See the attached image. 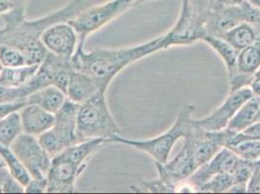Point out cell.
I'll return each instance as SVG.
<instances>
[{"instance_id": "obj_1", "label": "cell", "mask_w": 260, "mask_h": 194, "mask_svg": "<svg viewBox=\"0 0 260 194\" xmlns=\"http://www.w3.org/2000/svg\"><path fill=\"white\" fill-rule=\"evenodd\" d=\"M161 36L151 41L133 47L105 49L96 48L86 52L84 47H78L71 58L72 67L75 70L91 76L101 91L107 92L113 80L130 64L142 58L161 51Z\"/></svg>"}, {"instance_id": "obj_2", "label": "cell", "mask_w": 260, "mask_h": 194, "mask_svg": "<svg viewBox=\"0 0 260 194\" xmlns=\"http://www.w3.org/2000/svg\"><path fill=\"white\" fill-rule=\"evenodd\" d=\"M85 0H70L63 7L46 16L0 29V44H6L21 50L28 64H40L48 51L41 41L44 31L56 22H69L85 9Z\"/></svg>"}, {"instance_id": "obj_3", "label": "cell", "mask_w": 260, "mask_h": 194, "mask_svg": "<svg viewBox=\"0 0 260 194\" xmlns=\"http://www.w3.org/2000/svg\"><path fill=\"white\" fill-rule=\"evenodd\" d=\"M195 106L187 104L179 112L173 125L162 134L148 140H133L122 137L120 134L112 136L106 141L109 143H118L131 148L140 150L151 155L154 163L164 164L169 160L170 153L175 144L181 138L186 137L195 126V119L192 118Z\"/></svg>"}, {"instance_id": "obj_4", "label": "cell", "mask_w": 260, "mask_h": 194, "mask_svg": "<svg viewBox=\"0 0 260 194\" xmlns=\"http://www.w3.org/2000/svg\"><path fill=\"white\" fill-rule=\"evenodd\" d=\"M105 91H98L86 102L79 105L77 113L78 142L102 139L108 140L120 134L119 126L114 119Z\"/></svg>"}, {"instance_id": "obj_5", "label": "cell", "mask_w": 260, "mask_h": 194, "mask_svg": "<svg viewBox=\"0 0 260 194\" xmlns=\"http://www.w3.org/2000/svg\"><path fill=\"white\" fill-rule=\"evenodd\" d=\"M134 6H136V0H109L80 12L69 21L78 33V47L83 48L90 34L100 30Z\"/></svg>"}, {"instance_id": "obj_6", "label": "cell", "mask_w": 260, "mask_h": 194, "mask_svg": "<svg viewBox=\"0 0 260 194\" xmlns=\"http://www.w3.org/2000/svg\"><path fill=\"white\" fill-rule=\"evenodd\" d=\"M208 34L206 11H199L191 0H182L179 19L173 27L161 36V50L175 46H186L203 40Z\"/></svg>"}, {"instance_id": "obj_7", "label": "cell", "mask_w": 260, "mask_h": 194, "mask_svg": "<svg viewBox=\"0 0 260 194\" xmlns=\"http://www.w3.org/2000/svg\"><path fill=\"white\" fill-rule=\"evenodd\" d=\"M79 104L69 100L54 114V125L44 132L38 139L44 149L53 158L68 147L78 143L77 113Z\"/></svg>"}, {"instance_id": "obj_8", "label": "cell", "mask_w": 260, "mask_h": 194, "mask_svg": "<svg viewBox=\"0 0 260 194\" xmlns=\"http://www.w3.org/2000/svg\"><path fill=\"white\" fill-rule=\"evenodd\" d=\"M31 178H47L52 157L44 149L38 137L22 132L10 146Z\"/></svg>"}, {"instance_id": "obj_9", "label": "cell", "mask_w": 260, "mask_h": 194, "mask_svg": "<svg viewBox=\"0 0 260 194\" xmlns=\"http://www.w3.org/2000/svg\"><path fill=\"white\" fill-rule=\"evenodd\" d=\"M73 70L71 59L48 53L32 80L27 84L33 91L47 86H55L66 93L70 74Z\"/></svg>"}, {"instance_id": "obj_10", "label": "cell", "mask_w": 260, "mask_h": 194, "mask_svg": "<svg viewBox=\"0 0 260 194\" xmlns=\"http://www.w3.org/2000/svg\"><path fill=\"white\" fill-rule=\"evenodd\" d=\"M87 166L79 165L59 153L52 158L51 167L47 175L48 189L50 193L76 192V183L79 177Z\"/></svg>"}, {"instance_id": "obj_11", "label": "cell", "mask_w": 260, "mask_h": 194, "mask_svg": "<svg viewBox=\"0 0 260 194\" xmlns=\"http://www.w3.org/2000/svg\"><path fill=\"white\" fill-rule=\"evenodd\" d=\"M252 95L250 86H244L237 90L229 91L228 97L216 110L205 118L195 119V121L201 130L205 131L217 132L224 130L240 107Z\"/></svg>"}, {"instance_id": "obj_12", "label": "cell", "mask_w": 260, "mask_h": 194, "mask_svg": "<svg viewBox=\"0 0 260 194\" xmlns=\"http://www.w3.org/2000/svg\"><path fill=\"white\" fill-rule=\"evenodd\" d=\"M41 41L49 53L71 59L79 46V36L69 22H56L44 31Z\"/></svg>"}, {"instance_id": "obj_13", "label": "cell", "mask_w": 260, "mask_h": 194, "mask_svg": "<svg viewBox=\"0 0 260 194\" xmlns=\"http://www.w3.org/2000/svg\"><path fill=\"white\" fill-rule=\"evenodd\" d=\"M238 155L228 147L222 148L217 154L212 157L204 165L199 167L186 182L191 184L198 190V188L209 181L211 178L218 174H231L239 161Z\"/></svg>"}, {"instance_id": "obj_14", "label": "cell", "mask_w": 260, "mask_h": 194, "mask_svg": "<svg viewBox=\"0 0 260 194\" xmlns=\"http://www.w3.org/2000/svg\"><path fill=\"white\" fill-rule=\"evenodd\" d=\"M19 113L24 133L39 137L54 125V114L37 105L26 103Z\"/></svg>"}, {"instance_id": "obj_15", "label": "cell", "mask_w": 260, "mask_h": 194, "mask_svg": "<svg viewBox=\"0 0 260 194\" xmlns=\"http://www.w3.org/2000/svg\"><path fill=\"white\" fill-rule=\"evenodd\" d=\"M98 91H100V88L98 82L91 76L79 70H72L66 89V95L69 100L80 105Z\"/></svg>"}, {"instance_id": "obj_16", "label": "cell", "mask_w": 260, "mask_h": 194, "mask_svg": "<svg viewBox=\"0 0 260 194\" xmlns=\"http://www.w3.org/2000/svg\"><path fill=\"white\" fill-rule=\"evenodd\" d=\"M66 100L67 95L62 89L55 86H47L31 92L26 98V103L37 105L55 114L63 106Z\"/></svg>"}, {"instance_id": "obj_17", "label": "cell", "mask_w": 260, "mask_h": 194, "mask_svg": "<svg viewBox=\"0 0 260 194\" xmlns=\"http://www.w3.org/2000/svg\"><path fill=\"white\" fill-rule=\"evenodd\" d=\"M40 64H25L19 67H2L0 85L9 88L26 86L36 74Z\"/></svg>"}, {"instance_id": "obj_18", "label": "cell", "mask_w": 260, "mask_h": 194, "mask_svg": "<svg viewBox=\"0 0 260 194\" xmlns=\"http://www.w3.org/2000/svg\"><path fill=\"white\" fill-rule=\"evenodd\" d=\"M204 42H206L209 46H211L217 54L221 57L223 60L224 64L226 66L228 72V79L231 80L237 75V59H238V53L232 45L228 43L226 40L223 38L212 35V34H207L206 36L203 38Z\"/></svg>"}, {"instance_id": "obj_19", "label": "cell", "mask_w": 260, "mask_h": 194, "mask_svg": "<svg viewBox=\"0 0 260 194\" xmlns=\"http://www.w3.org/2000/svg\"><path fill=\"white\" fill-rule=\"evenodd\" d=\"M259 108L260 97L252 95L240 107L237 113L229 121L225 130L233 133H238L240 131L247 128L250 124L256 121Z\"/></svg>"}, {"instance_id": "obj_20", "label": "cell", "mask_w": 260, "mask_h": 194, "mask_svg": "<svg viewBox=\"0 0 260 194\" xmlns=\"http://www.w3.org/2000/svg\"><path fill=\"white\" fill-rule=\"evenodd\" d=\"M259 34V30L252 23L243 22L223 33L219 37L226 40L237 51H241L242 49L254 43L257 40Z\"/></svg>"}, {"instance_id": "obj_21", "label": "cell", "mask_w": 260, "mask_h": 194, "mask_svg": "<svg viewBox=\"0 0 260 194\" xmlns=\"http://www.w3.org/2000/svg\"><path fill=\"white\" fill-rule=\"evenodd\" d=\"M260 68V34L257 40L239 51L237 71L240 74L252 76Z\"/></svg>"}, {"instance_id": "obj_22", "label": "cell", "mask_w": 260, "mask_h": 194, "mask_svg": "<svg viewBox=\"0 0 260 194\" xmlns=\"http://www.w3.org/2000/svg\"><path fill=\"white\" fill-rule=\"evenodd\" d=\"M0 157L4 162L9 174L18 183H21L23 187L29 183L31 179L30 174L10 147L0 145Z\"/></svg>"}, {"instance_id": "obj_23", "label": "cell", "mask_w": 260, "mask_h": 194, "mask_svg": "<svg viewBox=\"0 0 260 194\" xmlns=\"http://www.w3.org/2000/svg\"><path fill=\"white\" fill-rule=\"evenodd\" d=\"M23 132L20 113L14 112L0 119V145L10 147Z\"/></svg>"}, {"instance_id": "obj_24", "label": "cell", "mask_w": 260, "mask_h": 194, "mask_svg": "<svg viewBox=\"0 0 260 194\" xmlns=\"http://www.w3.org/2000/svg\"><path fill=\"white\" fill-rule=\"evenodd\" d=\"M0 64L2 67H19L28 64L21 50L6 44H0Z\"/></svg>"}, {"instance_id": "obj_25", "label": "cell", "mask_w": 260, "mask_h": 194, "mask_svg": "<svg viewBox=\"0 0 260 194\" xmlns=\"http://www.w3.org/2000/svg\"><path fill=\"white\" fill-rule=\"evenodd\" d=\"M233 184V179L230 174H218L203 183L199 188V192L223 193L228 192Z\"/></svg>"}, {"instance_id": "obj_26", "label": "cell", "mask_w": 260, "mask_h": 194, "mask_svg": "<svg viewBox=\"0 0 260 194\" xmlns=\"http://www.w3.org/2000/svg\"><path fill=\"white\" fill-rule=\"evenodd\" d=\"M228 148L244 160L254 162L260 158V140L243 141Z\"/></svg>"}, {"instance_id": "obj_27", "label": "cell", "mask_w": 260, "mask_h": 194, "mask_svg": "<svg viewBox=\"0 0 260 194\" xmlns=\"http://www.w3.org/2000/svg\"><path fill=\"white\" fill-rule=\"evenodd\" d=\"M31 92L32 89L28 85L20 88H9L0 85V103L26 100Z\"/></svg>"}, {"instance_id": "obj_28", "label": "cell", "mask_w": 260, "mask_h": 194, "mask_svg": "<svg viewBox=\"0 0 260 194\" xmlns=\"http://www.w3.org/2000/svg\"><path fill=\"white\" fill-rule=\"evenodd\" d=\"M253 168H254V162L248 161V160L239 158L237 165L230 174L233 179V183L248 184L253 172Z\"/></svg>"}, {"instance_id": "obj_29", "label": "cell", "mask_w": 260, "mask_h": 194, "mask_svg": "<svg viewBox=\"0 0 260 194\" xmlns=\"http://www.w3.org/2000/svg\"><path fill=\"white\" fill-rule=\"evenodd\" d=\"M249 140H260V121H255L238 133H233L226 147Z\"/></svg>"}, {"instance_id": "obj_30", "label": "cell", "mask_w": 260, "mask_h": 194, "mask_svg": "<svg viewBox=\"0 0 260 194\" xmlns=\"http://www.w3.org/2000/svg\"><path fill=\"white\" fill-rule=\"evenodd\" d=\"M48 189L47 178H31L24 186L25 193H44Z\"/></svg>"}, {"instance_id": "obj_31", "label": "cell", "mask_w": 260, "mask_h": 194, "mask_svg": "<svg viewBox=\"0 0 260 194\" xmlns=\"http://www.w3.org/2000/svg\"><path fill=\"white\" fill-rule=\"evenodd\" d=\"M247 192L249 193H260V177L252 172V175L247 184Z\"/></svg>"}, {"instance_id": "obj_32", "label": "cell", "mask_w": 260, "mask_h": 194, "mask_svg": "<svg viewBox=\"0 0 260 194\" xmlns=\"http://www.w3.org/2000/svg\"><path fill=\"white\" fill-rule=\"evenodd\" d=\"M12 5L13 11L26 13V8L29 0H8Z\"/></svg>"}, {"instance_id": "obj_33", "label": "cell", "mask_w": 260, "mask_h": 194, "mask_svg": "<svg viewBox=\"0 0 260 194\" xmlns=\"http://www.w3.org/2000/svg\"><path fill=\"white\" fill-rule=\"evenodd\" d=\"M12 11H13V8L8 0H0V16L6 15Z\"/></svg>"}, {"instance_id": "obj_34", "label": "cell", "mask_w": 260, "mask_h": 194, "mask_svg": "<svg viewBox=\"0 0 260 194\" xmlns=\"http://www.w3.org/2000/svg\"><path fill=\"white\" fill-rule=\"evenodd\" d=\"M9 176H10V174L8 172V170L6 169V167L0 168V188L3 185V183H5V181L8 179Z\"/></svg>"}, {"instance_id": "obj_35", "label": "cell", "mask_w": 260, "mask_h": 194, "mask_svg": "<svg viewBox=\"0 0 260 194\" xmlns=\"http://www.w3.org/2000/svg\"><path fill=\"white\" fill-rule=\"evenodd\" d=\"M245 1L252 9L260 11V0H245Z\"/></svg>"}, {"instance_id": "obj_36", "label": "cell", "mask_w": 260, "mask_h": 194, "mask_svg": "<svg viewBox=\"0 0 260 194\" xmlns=\"http://www.w3.org/2000/svg\"><path fill=\"white\" fill-rule=\"evenodd\" d=\"M223 1L230 5H242L245 2V0H223Z\"/></svg>"}, {"instance_id": "obj_37", "label": "cell", "mask_w": 260, "mask_h": 194, "mask_svg": "<svg viewBox=\"0 0 260 194\" xmlns=\"http://www.w3.org/2000/svg\"><path fill=\"white\" fill-rule=\"evenodd\" d=\"M253 172L257 174L260 177V158L258 160L254 161V168H253Z\"/></svg>"}, {"instance_id": "obj_38", "label": "cell", "mask_w": 260, "mask_h": 194, "mask_svg": "<svg viewBox=\"0 0 260 194\" xmlns=\"http://www.w3.org/2000/svg\"><path fill=\"white\" fill-rule=\"evenodd\" d=\"M253 80H258L260 81V68L254 73V75H253Z\"/></svg>"}, {"instance_id": "obj_39", "label": "cell", "mask_w": 260, "mask_h": 194, "mask_svg": "<svg viewBox=\"0 0 260 194\" xmlns=\"http://www.w3.org/2000/svg\"><path fill=\"white\" fill-rule=\"evenodd\" d=\"M148 1H152V0H136V5H139V4H142L144 2H148Z\"/></svg>"}, {"instance_id": "obj_40", "label": "cell", "mask_w": 260, "mask_h": 194, "mask_svg": "<svg viewBox=\"0 0 260 194\" xmlns=\"http://www.w3.org/2000/svg\"><path fill=\"white\" fill-rule=\"evenodd\" d=\"M2 167H5V164H4V162L2 160V158L0 157V168H2Z\"/></svg>"}, {"instance_id": "obj_41", "label": "cell", "mask_w": 260, "mask_h": 194, "mask_svg": "<svg viewBox=\"0 0 260 194\" xmlns=\"http://www.w3.org/2000/svg\"><path fill=\"white\" fill-rule=\"evenodd\" d=\"M256 121H260V108L257 113V117H256Z\"/></svg>"}, {"instance_id": "obj_42", "label": "cell", "mask_w": 260, "mask_h": 194, "mask_svg": "<svg viewBox=\"0 0 260 194\" xmlns=\"http://www.w3.org/2000/svg\"><path fill=\"white\" fill-rule=\"evenodd\" d=\"M1 69H2V66H1V64H0V71H1Z\"/></svg>"}]
</instances>
